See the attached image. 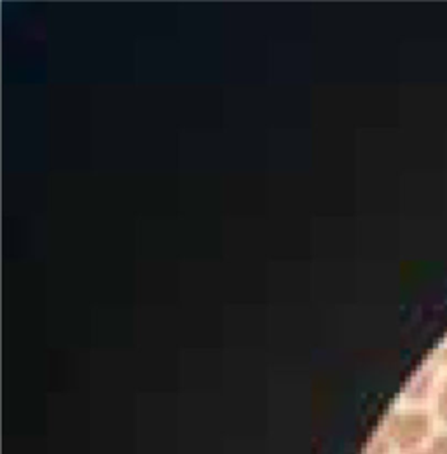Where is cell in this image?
I'll use <instances>...</instances> for the list:
<instances>
[{
    "mask_svg": "<svg viewBox=\"0 0 447 454\" xmlns=\"http://www.w3.org/2000/svg\"><path fill=\"white\" fill-rule=\"evenodd\" d=\"M439 412L447 423V383L444 385L443 392H441V397H439Z\"/></svg>",
    "mask_w": 447,
    "mask_h": 454,
    "instance_id": "3957f363",
    "label": "cell"
},
{
    "mask_svg": "<svg viewBox=\"0 0 447 454\" xmlns=\"http://www.w3.org/2000/svg\"><path fill=\"white\" fill-rule=\"evenodd\" d=\"M430 432V419L421 412H405L395 416L388 425V435L400 450L418 446Z\"/></svg>",
    "mask_w": 447,
    "mask_h": 454,
    "instance_id": "6da1fadb",
    "label": "cell"
},
{
    "mask_svg": "<svg viewBox=\"0 0 447 454\" xmlns=\"http://www.w3.org/2000/svg\"><path fill=\"white\" fill-rule=\"evenodd\" d=\"M416 454H447V435L437 437L427 450Z\"/></svg>",
    "mask_w": 447,
    "mask_h": 454,
    "instance_id": "7a4b0ae2",
    "label": "cell"
}]
</instances>
